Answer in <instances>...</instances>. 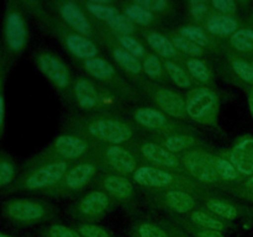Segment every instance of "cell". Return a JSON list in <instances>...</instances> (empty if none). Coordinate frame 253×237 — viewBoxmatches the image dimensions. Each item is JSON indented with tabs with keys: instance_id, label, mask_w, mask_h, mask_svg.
I'll return each instance as SVG.
<instances>
[{
	"instance_id": "obj_1",
	"label": "cell",
	"mask_w": 253,
	"mask_h": 237,
	"mask_svg": "<svg viewBox=\"0 0 253 237\" xmlns=\"http://www.w3.org/2000/svg\"><path fill=\"white\" fill-rule=\"evenodd\" d=\"M2 42L9 53L24 51L27 43V26L22 12L16 5L7 4L2 17Z\"/></svg>"
},
{
	"instance_id": "obj_2",
	"label": "cell",
	"mask_w": 253,
	"mask_h": 237,
	"mask_svg": "<svg viewBox=\"0 0 253 237\" xmlns=\"http://www.w3.org/2000/svg\"><path fill=\"white\" fill-rule=\"evenodd\" d=\"M187 169L197 179L214 183L219 179L216 170V158L200 151H192L183 158Z\"/></svg>"
},
{
	"instance_id": "obj_3",
	"label": "cell",
	"mask_w": 253,
	"mask_h": 237,
	"mask_svg": "<svg viewBox=\"0 0 253 237\" xmlns=\"http://www.w3.org/2000/svg\"><path fill=\"white\" fill-rule=\"evenodd\" d=\"M2 211L15 222L31 224L39 221L44 215V209L40 202L29 199H12L2 205Z\"/></svg>"
},
{
	"instance_id": "obj_4",
	"label": "cell",
	"mask_w": 253,
	"mask_h": 237,
	"mask_svg": "<svg viewBox=\"0 0 253 237\" xmlns=\"http://www.w3.org/2000/svg\"><path fill=\"white\" fill-rule=\"evenodd\" d=\"M67 170L66 162H54L42 165L39 169L30 173L24 180L22 185L30 190L42 189V188L51 187L58 183L64 177Z\"/></svg>"
},
{
	"instance_id": "obj_5",
	"label": "cell",
	"mask_w": 253,
	"mask_h": 237,
	"mask_svg": "<svg viewBox=\"0 0 253 237\" xmlns=\"http://www.w3.org/2000/svg\"><path fill=\"white\" fill-rule=\"evenodd\" d=\"M89 132L94 137L109 143H123L131 137V130L127 125L118 120L101 118L89 125Z\"/></svg>"
},
{
	"instance_id": "obj_6",
	"label": "cell",
	"mask_w": 253,
	"mask_h": 237,
	"mask_svg": "<svg viewBox=\"0 0 253 237\" xmlns=\"http://www.w3.org/2000/svg\"><path fill=\"white\" fill-rule=\"evenodd\" d=\"M216 110V96L208 89L195 91L187 101L185 111L195 121H207L211 118Z\"/></svg>"
},
{
	"instance_id": "obj_7",
	"label": "cell",
	"mask_w": 253,
	"mask_h": 237,
	"mask_svg": "<svg viewBox=\"0 0 253 237\" xmlns=\"http://www.w3.org/2000/svg\"><path fill=\"white\" fill-rule=\"evenodd\" d=\"M40 71L58 88H66L69 81V73L66 64L51 53H41L36 58Z\"/></svg>"
},
{
	"instance_id": "obj_8",
	"label": "cell",
	"mask_w": 253,
	"mask_h": 237,
	"mask_svg": "<svg viewBox=\"0 0 253 237\" xmlns=\"http://www.w3.org/2000/svg\"><path fill=\"white\" fill-rule=\"evenodd\" d=\"M230 162L237 172L245 175H253V138L240 141L230 153Z\"/></svg>"
},
{
	"instance_id": "obj_9",
	"label": "cell",
	"mask_w": 253,
	"mask_h": 237,
	"mask_svg": "<svg viewBox=\"0 0 253 237\" xmlns=\"http://www.w3.org/2000/svg\"><path fill=\"white\" fill-rule=\"evenodd\" d=\"M133 179L138 184L145 185V187L162 188L167 187L172 183L173 175L165 172V170L157 169V168L141 167L135 172Z\"/></svg>"
},
{
	"instance_id": "obj_10",
	"label": "cell",
	"mask_w": 253,
	"mask_h": 237,
	"mask_svg": "<svg viewBox=\"0 0 253 237\" xmlns=\"http://www.w3.org/2000/svg\"><path fill=\"white\" fill-rule=\"evenodd\" d=\"M61 15L64 21L71 25L82 35L90 34V24L79 6L72 1H66L61 5Z\"/></svg>"
},
{
	"instance_id": "obj_11",
	"label": "cell",
	"mask_w": 253,
	"mask_h": 237,
	"mask_svg": "<svg viewBox=\"0 0 253 237\" xmlns=\"http://www.w3.org/2000/svg\"><path fill=\"white\" fill-rule=\"evenodd\" d=\"M156 101L163 111L175 118H182L185 113V103L179 94L162 89L156 94Z\"/></svg>"
},
{
	"instance_id": "obj_12",
	"label": "cell",
	"mask_w": 253,
	"mask_h": 237,
	"mask_svg": "<svg viewBox=\"0 0 253 237\" xmlns=\"http://www.w3.org/2000/svg\"><path fill=\"white\" fill-rule=\"evenodd\" d=\"M106 159L111 167L120 173H131L136 169V159L124 148L113 146L106 150Z\"/></svg>"
},
{
	"instance_id": "obj_13",
	"label": "cell",
	"mask_w": 253,
	"mask_h": 237,
	"mask_svg": "<svg viewBox=\"0 0 253 237\" xmlns=\"http://www.w3.org/2000/svg\"><path fill=\"white\" fill-rule=\"evenodd\" d=\"M66 46L74 56L83 59L95 58L98 48L91 41L81 35H69L66 39Z\"/></svg>"
},
{
	"instance_id": "obj_14",
	"label": "cell",
	"mask_w": 253,
	"mask_h": 237,
	"mask_svg": "<svg viewBox=\"0 0 253 237\" xmlns=\"http://www.w3.org/2000/svg\"><path fill=\"white\" fill-rule=\"evenodd\" d=\"M54 148L58 155L67 158H77L86 150V143L82 138L74 136H61L54 142Z\"/></svg>"
},
{
	"instance_id": "obj_15",
	"label": "cell",
	"mask_w": 253,
	"mask_h": 237,
	"mask_svg": "<svg viewBox=\"0 0 253 237\" xmlns=\"http://www.w3.org/2000/svg\"><path fill=\"white\" fill-rule=\"evenodd\" d=\"M109 205V199L104 193L93 192L85 195L79 204V210L88 216H98L103 214Z\"/></svg>"
},
{
	"instance_id": "obj_16",
	"label": "cell",
	"mask_w": 253,
	"mask_h": 237,
	"mask_svg": "<svg viewBox=\"0 0 253 237\" xmlns=\"http://www.w3.org/2000/svg\"><path fill=\"white\" fill-rule=\"evenodd\" d=\"M142 153L147 159L152 160L156 164L165 165V167H175V165H178L177 158L169 151L160 147L156 143H146V145H143Z\"/></svg>"
},
{
	"instance_id": "obj_17",
	"label": "cell",
	"mask_w": 253,
	"mask_h": 237,
	"mask_svg": "<svg viewBox=\"0 0 253 237\" xmlns=\"http://www.w3.org/2000/svg\"><path fill=\"white\" fill-rule=\"evenodd\" d=\"M237 27L239 24L236 20L227 15H214L207 22V29L209 32L217 36H232L237 31Z\"/></svg>"
},
{
	"instance_id": "obj_18",
	"label": "cell",
	"mask_w": 253,
	"mask_h": 237,
	"mask_svg": "<svg viewBox=\"0 0 253 237\" xmlns=\"http://www.w3.org/2000/svg\"><path fill=\"white\" fill-rule=\"evenodd\" d=\"M74 94H76V99L79 106L86 109V110L93 109L98 104V93L93 84L85 79H81L77 81L76 86H74Z\"/></svg>"
},
{
	"instance_id": "obj_19",
	"label": "cell",
	"mask_w": 253,
	"mask_h": 237,
	"mask_svg": "<svg viewBox=\"0 0 253 237\" xmlns=\"http://www.w3.org/2000/svg\"><path fill=\"white\" fill-rule=\"evenodd\" d=\"M95 173V167L93 164H79L74 167L68 173L66 178V183L72 189H78L88 183V180Z\"/></svg>"
},
{
	"instance_id": "obj_20",
	"label": "cell",
	"mask_w": 253,
	"mask_h": 237,
	"mask_svg": "<svg viewBox=\"0 0 253 237\" xmlns=\"http://www.w3.org/2000/svg\"><path fill=\"white\" fill-rule=\"evenodd\" d=\"M135 118L138 123L148 128H160L167 122L166 116L161 111L148 108L138 109L135 114Z\"/></svg>"
},
{
	"instance_id": "obj_21",
	"label": "cell",
	"mask_w": 253,
	"mask_h": 237,
	"mask_svg": "<svg viewBox=\"0 0 253 237\" xmlns=\"http://www.w3.org/2000/svg\"><path fill=\"white\" fill-rule=\"evenodd\" d=\"M84 67L90 76L100 79V80H108L114 76V72H115L110 63L100 58L86 59L84 62Z\"/></svg>"
},
{
	"instance_id": "obj_22",
	"label": "cell",
	"mask_w": 253,
	"mask_h": 237,
	"mask_svg": "<svg viewBox=\"0 0 253 237\" xmlns=\"http://www.w3.org/2000/svg\"><path fill=\"white\" fill-rule=\"evenodd\" d=\"M166 201L177 212H187L194 206V200L187 193L179 190H170L166 194Z\"/></svg>"
},
{
	"instance_id": "obj_23",
	"label": "cell",
	"mask_w": 253,
	"mask_h": 237,
	"mask_svg": "<svg viewBox=\"0 0 253 237\" xmlns=\"http://www.w3.org/2000/svg\"><path fill=\"white\" fill-rule=\"evenodd\" d=\"M104 185H105L109 193H111L115 197L121 198V199L130 198L131 194H132V185L125 178L110 175V177H108L105 179Z\"/></svg>"
},
{
	"instance_id": "obj_24",
	"label": "cell",
	"mask_w": 253,
	"mask_h": 237,
	"mask_svg": "<svg viewBox=\"0 0 253 237\" xmlns=\"http://www.w3.org/2000/svg\"><path fill=\"white\" fill-rule=\"evenodd\" d=\"M147 41L150 43V46L157 52L158 54H161L165 58H169L175 54V47L169 40L166 39L163 35L157 34V32H152L147 36Z\"/></svg>"
},
{
	"instance_id": "obj_25",
	"label": "cell",
	"mask_w": 253,
	"mask_h": 237,
	"mask_svg": "<svg viewBox=\"0 0 253 237\" xmlns=\"http://www.w3.org/2000/svg\"><path fill=\"white\" fill-rule=\"evenodd\" d=\"M232 47L240 52L253 51V30L242 29L237 30L230 39Z\"/></svg>"
},
{
	"instance_id": "obj_26",
	"label": "cell",
	"mask_w": 253,
	"mask_h": 237,
	"mask_svg": "<svg viewBox=\"0 0 253 237\" xmlns=\"http://www.w3.org/2000/svg\"><path fill=\"white\" fill-rule=\"evenodd\" d=\"M114 58L124 69L131 72V73H140L141 69H142V66L138 62V59L136 57L131 56L130 53H127L125 49H115L114 51Z\"/></svg>"
},
{
	"instance_id": "obj_27",
	"label": "cell",
	"mask_w": 253,
	"mask_h": 237,
	"mask_svg": "<svg viewBox=\"0 0 253 237\" xmlns=\"http://www.w3.org/2000/svg\"><path fill=\"white\" fill-rule=\"evenodd\" d=\"M16 175V167L14 162L6 157L5 155L0 153V188L11 184Z\"/></svg>"
},
{
	"instance_id": "obj_28",
	"label": "cell",
	"mask_w": 253,
	"mask_h": 237,
	"mask_svg": "<svg viewBox=\"0 0 253 237\" xmlns=\"http://www.w3.org/2000/svg\"><path fill=\"white\" fill-rule=\"evenodd\" d=\"M108 4L109 2L99 1V0L98 1H89L86 2V9H88L89 12H91L95 17L108 22L111 17H114L118 14L115 7L109 6Z\"/></svg>"
},
{
	"instance_id": "obj_29",
	"label": "cell",
	"mask_w": 253,
	"mask_h": 237,
	"mask_svg": "<svg viewBox=\"0 0 253 237\" xmlns=\"http://www.w3.org/2000/svg\"><path fill=\"white\" fill-rule=\"evenodd\" d=\"M165 66L166 69H167L168 76L170 77V79H172V81L175 85L180 86V88H188V86H190L192 81H190L189 77L187 76V73L178 64L173 63L170 61H166Z\"/></svg>"
},
{
	"instance_id": "obj_30",
	"label": "cell",
	"mask_w": 253,
	"mask_h": 237,
	"mask_svg": "<svg viewBox=\"0 0 253 237\" xmlns=\"http://www.w3.org/2000/svg\"><path fill=\"white\" fill-rule=\"evenodd\" d=\"M208 209L219 216L225 217L227 220H234L237 217V209L234 205L225 201H217V200H210L207 204Z\"/></svg>"
},
{
	"instance_id": "obj_31",
	"label": "cell",
	"mask_w": 253,
	"mask_h": 237,
	"mask_svg": "<svg viewBox=\"0 0 253 237\" xmlns=\"http://www.w3.org/2000/svg\"><path fill=\"white\" fill-rule=\"evenodd\" d=\"M125 12L131 21H135L136 24L142 25V26L150 24L153 19L152 12L147 11V10H145L143 7L138 6V5H136L135 2H133L132 5L126 6Z\"/></svg>"
},
{
	"instance_id": "obj_32",
	"label": "cell",
	"mask_w": 253,
	"mask_h": 237,
	"mask_svg": "<svg viewBox=\"0 0 253 237\" xmlns=\"http://www.w3.org/2000/svg\"><path fill=\"white\" fill-rule=\"evenodd\" d=\"M194 145V140L189 136H182V135H174L169 136L166 138L165 141V148L167 151L172 152H180V151L189 148L190 146Z\"/></svg>"
},
{
	"instance_id": "obj_33",
	"label": "cell",
	"mask_w": 253,
	"mask_h": 237,
	"mask_svg": "<svg viewBox=\"0 0 253 237\" xmlns=\"http://www.w3.org/2000/svg\"><path fill=\"white\" fill-rule=\"evenodd\" d=\"M192 221L194 224L200 225L207 230H214V231H221L224 230V224L220 220L214 219L203 211H194L192 214Z\"/></svg>"
},
{
	"instance_id": "obj_34",
	"label": "cell",
	"mask_w": 253,
	"mask_h": 237,
	"mask_svg": "<svg viewBox=\"0 0 253 237\" xmlns=\"http://www.w3.org/2000/svg\"><path fill=\"white\" fill-rule=\"evenodd\" d=\"M108 24L111 29L115 30L116 32L121 34L123 36H128L135 30L133 22L127 16H124V15L120 14H116L115 16L111 17Z\"/></svg>"
},
{
	"instance_id": "obj_35",
	"label": "cell",
	"mask_w": 253,
	"mask_h": 237,
	"mask_svg": "<svg viewBox=\"0 0 253 237\" xmlns=\"http://www.w3.org/2000/svg\"><path fill=\"white\" fill-rule=\"evenodd\" d=\"M180 32H182V37L194 42L200 47L207 46L209 43V39H208L207 34L197 26H184L180 29Z\"/></svg>"
},
{
	"instance_id": "obj_36",
	"label": "cell",
	"mask_w": 253,
	"mask_h": 237,
	"mask_svg": "<svg viewBox=\"0 0 253 237\" xmlns=\"http://www.w3.org/2000/svg\"><path fill=\"white\" fill-rule=\"evenodd\" d=\"M187 67L192 76L200 81H208L210 79V72L207 64L200 59H189L187 62Z\"/></svg>"
},
{
	"instance_id": "obj_37",
	"label": "cell",
	"mask_w": 253,
	"mask_h": 237,
	"mask_svg": "<svg viewBox=\"0 0 253 237\" xmlns=\"http://www.w3.org/2000/svg\"><path fill=\"white\" fill-rule=\"evenodd\" d=\"M232 68L237 76L246 83L253 84V66L244 59H235L232 62Z\"/></svg>"
},
{
	"instance_id": "obj_38",
	"label": "cell",
	"mask_w": 253,
	"mask_h": 237,
	"mask_svg": "<svg viewBox=\"0 0 253 237\" xmlns=\"http://www.w3.org/2000/svg\"><path fill=\"white\" fill-rule=\"evenodd\" d=\"M173 44H174L175 48L180 49L182 52L190 54V56L199 57L203 54L202 47L198 46L194 42L189 41V40L184 39V37H174L173 39Z\"/></svg>"
},
{
	"instance_id": "obj_39",
	"label": "cell",
	"mask_w": 253,
	"mask_h": 237,
	"mask_svg": "<svg viewBox=\"0 0 253 237\" xmlns=\"http://www.w3.org/2000/svg\"><path fill=\"white\" fill-rule=\"evenodd\" d=\"M216 170L219 178L225 180H235L237 178V170L230 160L216 158Z\"/></svg>"
},
{
	"instance_id": "obj_40",
	"label": "cell",
	"mask_w": 253,
	"mask_h": 237,
	"mask_svg": "<svg viewBox=\"0 0 253 237\" xmlns=\"http://www.w3.org/2000/svg\"><path fill=\"white\" fill-rule=\"evenodd\" d=\"M120 43L124 47V49L127 53H130L131 56L136 57V58H141V57L145 56V48H143V46L140 42L136 41L135 39H132V37L121 36Z\"/></svg>"
},
{
	"instance_id": "obj_41",
	"label": "cell",
	"mask_w": 253,
	"mask_h": 237,
	"mask_svg": "<svg viewBox=\"0 0 253 237\" xmlns=\"http://www.w3.org/2000/svg\"><path fill=\"white\" fill-rule=\"evenodd\" d=\"M143 71L151 78H158L162 76V64L155 54H148L143 62Z\"/></svg>"
},
{
	"instance_id": "obj_42",
	"label": "cell",
	"mask_w": 253,
	"mask_h": 237,
	"mask_svg": "<svg viewBox=\"0 0 253 237\" xmlns=\"http://www.w3.org/2000/svg\"><path fill=\"white\" fill-rule=\"evenodd\" d=\"M138 234L141 237H167V234L161 227L153 224L141 225Z\"/></svg>"
},
{
	"instance_id": "obj_43",
	"label": "cell",
	"mask_w": 253,
	"mask_h": 237,
	"mask_svg": "<svg viewBox=\"0 0 253 237\" xmlns=\"http://www.w3.org/2000/svg\"><path fill=\"white\" fill-rule=\"evenodd\" d=\"M135 4L150 12L163 11L167 6V1L165 0H138V1H135Z\"/></svg>"
},
{
	"instance_id": "obj_44",
	"label": "cell",
	"mask_w": 253,
	"mask_h": 237,
	"mask_svg": "<svg viewBox=\"0 0 253 237\" xmlns=\"http://www.w3.org/2000/svg\"><path fill=\"white\" fill-rule=\"evenodd\" d=\"M79 230L83 237H110L105 230L95 225H83Z\"/></svg>"
},
{
	"instance_id": "obj_45",
	"label": "cell",
	"mask_w": 253,
	"mask_h": 237,
	"mask_svg": "<svg viewBox=\"0 0 253 237\" xmlns=\"http://www.w3.org/2000/svg\"><path fill=\"white\" fill-rule=\"evenodd\" d=\"M211 4L215 9L224 12V14H226L227 16H229L230 14H234L237 9L236 2L232 1V0H212Z\"/></svg>"
},
{
	"instance_id": "obj_46",
	"label": "cell",
	"mask_w": 253,
	"mask_h": 237,
	"mask_svg": "<svg viewBox=\"0 0 253 237\" xmlns=\"http://www.w3.org/2000/svg\"><path fill=\"white\" fill-rule=\"evenodd\" d=\"M49 237H78V235L63 225H52L49 229Z\"/></svg>"
},
{
	"instance_id": "obj_47",
	"label": "cell",
	"mask_w": 253,
	"mask_h": 237,
	"mask_svg": "<svg viewBox=\"0 0 253 237\" xmlns=\"http://www.w3.org/2000/svg\"><path fill=\"white\" fill-rule=\"evenodd\" d=\"M190 12H192V15L197 20L203 19L208 12L207 2L199 1V0H197V1L195 0L194 1H190Z\"/></svg>"
},
{
	"instance_id": "obj_48",
	"label": "cell",
	"mask_w": 253,
	"mask_h": 237,
	"mask_svg": "<svg viewBox=\"0 0 253 237\" xmlns=\"http://www.w3.org/2000/svg\"><path fill=\"white\" fill-rule=\"evenodd\" d=\"M4 121H5V100L4 95H0V136L4 131Z\"/></svg>"
},
{
	"instance_id": "obj_49",
	"label": "cell",
	"mask_w": 253,
	"mask_h": 237,
	"mask_svg": "<svg viewBox=\"0 0 253 237\" xmlns=\"http://www.w3.org/2000/svg\"><path fill=\"white\" fill-rule=\"evenodd\" d=\"M198 237H224L221 232L214 231V230H204L198 232Z\"/></svg>"
},
{
	"instance_id": "obj_50",
	"label": "cell",
	"mask_w": 253,
	"mask_h": 237,
	"mask_svg": "<svg viewBox=\"0 0 253 237\" xmlns=\"http://www.w3.org/2000/svg\"><path fill=\"white\" fill-rule=\"evenodd\" d=\"M2 81H4V68L0 62V95H1V88H2Z\"/></svg>"
},
{
	"instance_id": "obj_51",
	"label": "cell",
	"mask_w": 253,
	"mask_h": 237,
	"mask_svg": "<svg viewBox=\"0 0 253 237\" xmlns=\"http://www.w3.org/2000/svg\"><path fill=\"white\" fill-rule=\"evenodd\" d=\"M249 104H250V109H251V113H252V116H253V89L251 90V93H250Z\"/></svg>"
},
{
	"instance_id": "obj_52",
	"label": "cell",
	"mask_w": 253,
	"mask_h": 237,
	"mask_svg": "<svg viewBox=\"0 0 253 237\" xmlns=\"http://www.w3.org/2000/svg\"><path fill=\"white\" fill-rule=\"evenodd\" d=\"M246 185L249 188H251V189H253V175L251 178H249V179H247V182H246Z\"/></svg>"
},
{
	"instance_id": "obj_53",
	"label": "cell",
	"mask_w": 253,
	"mask_h": 237,
	"mask_svg": "<svg viewBox=\"0 0 253 237\" xmlns=\"http://www.w3.org/2000/svg\"><path fill=\"white\" fill-rule=\"evenodd\" d=\"M0 237H11V236H9V235H5V234H2V232H0Z\"/></svg>"
},
{
	"instance_id": "obj_54",
	"label": "cell",
	"mask_w": 253,
	"mask_h": 237,
	"mask_svg": "<svg viewBox=\"0 0 253 237\" xmlns=\"http://www.w3.org/2000/svg\"><path fill=\"white\" fill-rule=\"evenodd\" d=\"M252 198H253V189H252Z\"/></svg>"
},
{
	"instance_id": "obj_55",
	"label": "cell",
	"mask_w": 253,
	"mask_h": 237,
	"mask_svg": "<svg viewBox=\"0 0 253 237\" xmlns=\"http://www.w3.org/2000/svg\"><path fill=\"white\" fill-rule=\"evenodd\" d=\"M252 66H253V63H252Z\"/></svg>"
}]
</instances>
